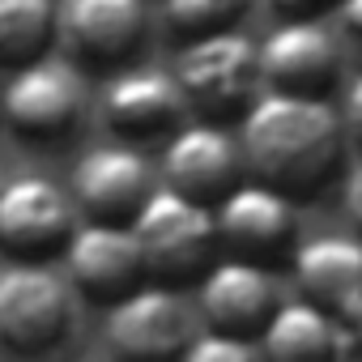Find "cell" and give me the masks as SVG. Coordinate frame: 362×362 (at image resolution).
Wrapping results in <instances>:
<instances>
[{
    "instance_id": "6da1fadb",
    "label": "cell",
    "mask_w": 362,
    "mask_h": 362,
    "mask_svg": "<svg viewBox=\"0 0 362 362\" xmlns=\"http://www.w3.org/2000/svg\"><path fill=\"white\" fill-rule=\"evenodd\" d=\"M239 158L260 184L294 197H315L328 188L345 158L341 111L315 94L264 90L243 111Z\"/></svg>"
},
{
    "instance_id": "7a4b0ae2",
    "label": "cell",
    "mask_w": 362,
    "mask_h": 362,
    "mask_svg": "<svg viewBox=\"0 0 362 362\" xmlns=\"http://www.w3.org/2000/svg\"><path fill=\"white\" fill-rule=\"evenodd\" d=\"M128 230L141 247L145 281H158V286H170V290L201 281L205 269L222 256L214 209L201 205V201L179 197L170 188H153L149 201L128 222Z\"/></svg>"
},
{
    "instance_id": "3957f363",
    "label": "cell",
    "mask_w": 362,
    "mask_h": 362,
    "mask_svg": "<svg viewBox=\"0 0 362 362\" xmlns=\"http://www.w3.org/2000/svg\"><path fill=\"white\" fill-rule=\"evenodd\" d=\"M188 111H197L209 124H222L230 115H243L260 94V60L256 43L239 30H218L188 39L170 69Z\"/></svg>"
},
{
    "instance_id": "277c9868",
    "label": "cell",
    "mask_w": 362,
    "mask_h": 362,
    "mask_svg": "<svg viewBox=\"0 0 362 362\" xmlns=\"http://www.w3.org/2000/svg\"><path fill=\"white\" fill-rule=\"evenodd\" d=\"M86 119V73L43 56L0 86V124L22 145H64Z\"/></svg>"
},
{
    "instance_id": "5b68a950",
    "label": "cell",
    "mask_w": 362,
    "mask_h": 362,
    "mask_svg": "<svg viewBox=\"0 0 362 362\" xmlns=\"http://www.w3.org/2000/svg\"><path fill=\"white\" fill-rule=\"evenodd\" d=\"M77 332V294L47 264H9L0 273V345L22 358H47Z\"/></svg>"
},
{
    "instance_id": "8992f818",
    "label": "cell",
    "mask_w": 362,
    "mask_h": 362,
    "mask_svg": "<svg viewBox=\"0 0 362 362\" xmlns=\"http://www.w3.org/2000/svg\"><path fill=\"white\" fill-rule=\"evenodd\" d=\"M81 214L47 175H13L0 184V252L13 264H47L64 256Z\"/></svg>"
},
{
    "instance_id": "52a82bcc",
    "label": "cell",
    "mask_w": 362,
    "mask_h": 362,
    "mask_svg": "<svg viewBox=\"0 0 362 362\" xmlns=\"http://www.w3.org/2000/svg\"><path fill=\"white\" fill-rule=\"evenodd\" d=\"M192 337L197 328L184 294L158 281H145L111 303L103 324V341L115 362H179Z\"/></svg>"
},
{
    "instance_id": "ba28073f",
    "label": "cell",
    "mask_w": 362,
    "mask_h": 362,
    "mask_svg": "<svg viewBox=\"0 0 362 362\" xmlns=\"http://www.w3.org/2000/svg\"><path fill=\"white\" fill-rule=\"evenodd\" d=\"M149 35V0H60L56 43L77 69H128Z\"/></svg>"
},
{
    "instance_id": "9c48e42d",
    "label": "cell",
    "mask_w": 362,
    "mask_h": 362,
    "mask_svg": "<svg viewBox=\"0 0 362 362\" xmlns=\"http://www.w3.org/2000/svg\"><path fill=\"white\" fill-rule=\"evenodd\" d=\"M214 226H218V243L226 247V256L252 260V264H273V260H290V252L298 247V209L286 192L260 184V179H239V184L214 205Z\"/></svg>"
},
{
    "instance_id": "30bf717a",
    "label": "cell",
    "mask_w": 362,
    "mask_h": 362,
    "mask_svg": "<svg viewBox=\"0 0 362 362\" xmlns=\"http://www.w3.org/2000/svg\"><path fill=\"white\" fill-rule=\"evenodd\" d=\"M153 166L136 145L111 141V145H94L77 158L73 166V184L69 197L81 214V222H115L128 226L136 218V209L149 201L153 192Z\"/></svg>"
},
{
    "instance_id": "8fae6325",
    "label": "cell",
    "mask_w": 362,
    "mask_h": 362,
    "mask_svg": "<svg viewBox=\"0 0 362 362\" xmlns=\"http://www.w3.org/2000/svg\"><path fill=\"white\" fill-rule=\"evenodd\" d=\"M260 86L281 94L324 98L341 77V43L320 18H281L264 43H256Z\"/></svg>"
},
{
    "instance_id": "7c38bea8",
    "label": "cell",
    "mask_w": 362,
    "mask_h": 362,
    "mask_svg": "<svg viewBox=\"0 0 362 362\" xmlns=\"http://www.w3.org/2000/svg\"><path fill=\"white\" fill-rule=\"evenodd\" d=\"M243 175V158H239V141L209 119H184L162 149V188L201 201V205H218Z\"/></svg>"
},
{
    "instance_id": "4fadbf2b",
    "label": "cell",
    "mask_w": 362,
    "mask_h": 362,
    "mask_svg": "<svg viewBox=\"0 0 362 362\" xmlns=\"http://www.w3.org/2000/svg\"><path fill=\"white\" fill-rule=\"evenodd\" d=\"M64 281L77 298L107 307L145 286V264L132 230L115 222H81L64 247Z\"/></svg>"
},
{
    "instance_id": "5bb4252c",
    "label": "cell",
    "mask_w": 362,
    "mask_h": 362,
    "mask_svg": "<svg viewBox=\"0 0 362 362\" xmlns=\"http://www.w3.org/2000/svg\"><path fill=\"white\" fill-rule=\"evenodd\" d=\"M184 119H188V103L179 94L175 77L162 69H124L103 90V124L124 145L170 136Z\"/></svg>"
},
{
    "instance_id": "9a60e30c",
    "label": "cell",
    "mask_w": 362,
    "mask_h": 362,
    "mask_svg": "<svg viewBox=\"0 0 362 362\" xmlns=\"http://www.w3.org/2000/svg\"><path fill=\"white\" fill-rule=\"evenodd\" d=\"M197 303H201V320L214 332L252 341L281 298H277V281L264 264H252L239 256H218L205 269V277L197 281Z\"/></svg>"
},
{
    "instance_id": "2e32d148",
    "label": "cell",
    "mask_w": 362,
    "mask_h": 362,
    "mask_svg": "<svg viewBox=\"0 0 362 362\" xmlns=\"http://www.w3.org/2000/svg\"><path fill=\"white\" fill-rule=\"evenodd\" d=\"M290 273L303 303L341 320L362 303V239L315 235L290 252Z\"/></svg>"
},
{
    "instance_id": "e0dca14e",
    "label": "cell",
    "mask_w": 362,
    "mask_h": 362,
    "mask_svg": "<svg viewBox=\"0 0 362 362\" xmlns=\"http://www.w3.org/2000/svg\"><path fill=\"white\" fill-rule=\"evenodd\" d=\"M256 337L264 362H337V320L303 298L277 303Z\"/></svg>"
},
{
    "instance_id": "ac0fdd59",
    "label": "cell",
    "mask_w": 362,
    "mask_h": 362,
    "mask_svg": "<svg viewBox=\"0 0 362 362\" xmlns=\"http://www.w3.org/2000/svg\"><path fill=\"white\" fill-rule=\"evenodd\" d=\"M56 47V0H0V69H26Z\"/></svg>"
},
{
    "instance_id": "d6986e66",
    "label": "cell",
    "mask_w": 362,
    "mask_h": 362,
    "mask_svg": "<svg viewBox=\"0 0 362 362\" xmlns=\"http://www.w3.org/2000/svg\"><path fill=\"white\" fill-rule=\"evenodd\" d=\"M252 0H162V22L179 39H201L218 30H235V22L247 13Z\"/></svg>"
},
{
    "instance_id": "ffe728a7",
    "label": "cell",
    "mask_w": 362,
    "mask_h": 362,
    "mask_svg": "<svg viewBox=\"0 0 362 362\" xmlns=\"http://www.w3.org/2000/svg\"><path fill=\"white\" fill-rule=\"evenodd\" d=\"M179 362H260V349L247 337H230V332H197L188 341V349L179 354Z\"/></svg>"
},
{
    "instance_id": "44dd1931",
    "label": "cell",
    "mask_w": 362,
    "mask_h": 362,
    "mask_svg": "<svg viewBox=\"0 0 362 362\" xmlns=\"http://www.w3.org/2000/svg\"><path fill=\"white\" fill-rule=\"evenodd\" d=\"M337 362H362V303L337 320Z\"/></svg>"
},
{
    "instance_id": "7402d4cb",
    "label": "cell",
    "mask_w": 362,
    "mask_h": 362,
    "mask_svg": "<svg viewBox=\"0 0 362 362\" xmlns=\"http://www.w3.org/2000/svg\"><path fill=\"white\" fill-rule=\"evenodd\" d=\"M341 124H345V136H358V145H362V73H358V77L349 81V90H345Z\"/></svg>"
},
{
    "instance_id": "603a6c76",
    "label": "cell",
    "mask_w": 362,
    "mask_h": 362,
    "mask_svg": "<svg viewBox=\"0 0 362 362\" xmlns=\"http://www.w3.org/2000/svg\"><path fill=\"white\" fill-rule=\"evenodd\" d=\"M341 30L362 52V0H341Z\"/></svg>"
},
{
    "instance_id": "cb8c5ba5",
    "label": "cell",
    "mask_w": 362,
    "mask_h": 362,
    "mask_svg": "<svg viewBox=\"0 0 362 362\" xmlns=\"http://www.w3.org/2000/svg\"><path fill=\"white\" fill-rule=\"evenodd\" d=\"M269 5H273L281 18H320V9L332 5V0H269Z\"/></svg>"
},
{
    "instance_id": "d4e9b609",
    "label": "cell",
    "mask_w": 362,
    "mask_h": 362,
    "mask_svg": "<svg viewBox=\"0 0 362 362\" xmlns=\"http://www.w3.org/2000/svg\"><path fill=\"white\" fill-rule=\"evenodd\" d=\"M345 205H349V218H354V226L362 230V166L349 175V184H345Z\"/></svg>"
},
{
    "instance_id": "484cf974",
    "label": "cell",
    "mask_w": 362,
    "mask_h": 362,
    "mask_svg": "<svg viewBox=\"0 0 362 362\" xmlns=\"http://www.w3.org/2000/svg\"><path fill=\"white\" fill-rule=\"evenodd\" d=\"M39 362H56V358H39Z\"/></svg>"
},
{
    "instance_id": "4316f807",
    "label": "cell",
    "mask_w": 362,
    "mask_h": 362,
    "mask_svg": "<svg viewBox=\"0 0 362 362\" xmlns=\"http://www.w3.org/2000/svg\"><path fill=\"white\" fill-rule=\"evenodd\" d=\"M0 184H5V175H0Z\"/></svg>"
}]
</instances>
